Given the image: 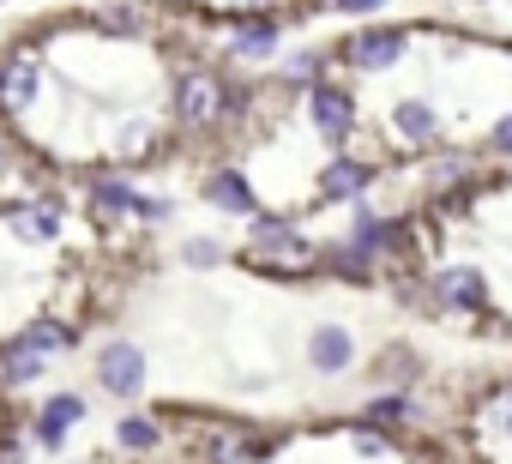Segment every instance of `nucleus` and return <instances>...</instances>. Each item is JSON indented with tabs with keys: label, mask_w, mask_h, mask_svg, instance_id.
Here are the masks:
<instances>
[{
	"label": "nucleus",
	"mask_w": 512,
	"mask_h": 464,
	"mask_svg": "<svg viewBox=\"0 0 512 464\" xmlns=\"http://www.w3.org/2000/svg\"><path fill=\"white\" fill-rule=\"evenodd\" d=\"M410 416H416V404H410L404 392H386V398L368 404V422H374V428H398V422H410Z\"/></svg>",
	"instance_id": "dca6fc26"
},
{
	"label": "nucleus",
	"mask_w": 512,
	"mask_h": 464,
	"mask_svg": "<svg viewBox=\"0 0 512 464\" xmlns=\"http://www.w3.org/2000/svg\"><path fill=\"white\" fill-rule=\"evenodd\" d=\"M31 97H37V55L19 49L7 67H0V109L19 115V109H31Z\"/></svg>",
	"instance_id": "0eeeda50"
},
{
	"label": "nucleus",
	"mask_w": 512,
	"mask_h": 464,
	"mask_svg": "<svg viewBox=\"0 0 512 464\" xmlns=\"http://www.w3.org/2000/svg\"><path fill=\"white\" fill-rule=\"evenodd\" d=\"M0 163H7V145H0Z\"/></svg>",
	"instance_id": "a878e982"
},
{
	"label": "nucleus",
	"mask_w": 512,
	"mask_h": 464,
	"mask_svg": "<svg viewBox=\"0 0 512 464\" xmlns=\"http://www.w3.org/2000/svg\"><path fill=\"white\" fill-rule=\"evenodd\" d=\"M308 115H314V127H320L332 145H344V139L356 133V103H350V91H338V85H314V91H308Z\"/></svg>",
	"instance_id": "7ed1b4c3"
},
{
	"label": "nucleus",
	"mask_w": 512,
	"mask_h": 464,
	"mask_svg": "<svg viewBox=\"0 0 512 464\" xmlns=\"http://www.w3.org/2000/svg\"><path fill=\"white\" fill-rule=\"evenodd\" d=\"M320 266H332L338 278H350V284H368V254L350 242V248H332V254H320Z\"/></svg>",
	"instance_id": "2eb2a0df"
},
{
	"label": "nucleus",
	"mask_w": 512,
	"mask_h": 464,
	"mask_svg": "<svg viewBox=\"0 0 512 464\" xmlns=\"http://www.w3.org/2000/svg\"><path fill=\"white\" fill-rule=\"evenodd\" d=\"M157 434H163V428H157L151 416H121V428H115V440H121L127 452H151V446H157Z\"/></svg>",
	"instance_id": "f3484780"
},
{
	"label": "nucleus",
	"mask_w": 512,
	"mask_h": 464,
	"mask_svg": "<svg viewBox=\"0 0 512 464\" xmlns=\"http://www.w3.org/2000/svg\"><path fill=\"white\" fill-rule=\"evenodd\" d=\"M205 199H211V205H223V211H253V187H247V175H241V169H229V163L205 175Z\"/></svg>",
	"instance_id": "9d476101"
},
{
	"label": "nucleus",
	"mask_w": 512,
	"mask_h": 464,
	"mask_svg": "<svg viewBox=\"0 0 512 464\" xmlns=\"http://www.w3.org/2000/svg\"><path fill=\"white\" fill-rule=\"evenodd\" d=\"M494 145H500V151H512V115H506V121L494 127Z\"/></svg>",
	"instance_id": "b1692460"
},
{
	"label": "nucleus",
	"mask_w": 512,
	"mask_h": 464,
	"mask_svg": "<svg viewBox=\"0 0 512 464\" xmlns=\"http://www.w3.org/2000/svg\"><path fill=\"white\" fill-rule=\"evenodd\" d=\"M97 380H103L115 398H139V392H145V356H139V344H109V350L97 356Z\"/></svg>",
	"instance_id": "20e7f679"
},
{
	"label": "nucleus",
	"mask_w": 512,
	"mask_h": 464,
	"mask_svg": "<svg viewBox=\"0 0 512 464\" xmlns=\"http://www.w3.org/2000/svg\"><path fill=\"white\" fill-rule=\"evenodd\" d=\"M175 121L181 127H217L223 121V79L217 73H205V67H187L181 79H175Z\"/></svg>",
	"instance_id": "f03ea898"
},
{
	"label": "nucleus",
	"mask_w": 512,
	"mask_h": 464,
	"mask_svg": "<svg viewBox=\"0 0 512 464\" xmlns=\"http://www.w3.org/2000/svg\"><path fill=\"white\" fill-rule=\"evenodd\" d=\"M434 296H440L446 308H458V314H482V308H488V284H482L476 266H452V272H440V278H434Z\"/></svg>",
	"instance_id": "423d86ee"
},
{
	"label": "nucleus",
	"mask_w": 512,
	"mask_h": 464,
	"mask_svg": "<svg viewBox=\"0 0 512 464\" xmlns=\"http://www.w3.org/2000/svg\"><path fill=\"white\" fill-rule=\"evenodd\" d=\"M368 181H374V163L338 157V163H326V175H320V199H356Z\"/></svg>",
	"instance_id": "1a4fd4ad"
},
{
	"label": "nucleus",
	"mask_w": 512,
	"mask_h": 464,
	"mask_svg": "<svg viewBox=\"0 0 512 464\" xmlns=\"http://www.w3.org/2000/svg\"><path fill=\"white\" fill-rule=\"evenodd\" d=\"M37 374H43V356H37L31 344L7 350V380H37Z\"/></svg>",
	"instance_id": "6ab92c4d"
},
{
	"label": "nucleus",
	"mask_w": 512,
	"mask_h": 464,
	"mask_svg": "<svg viewBox=\"0 0 512 464\" xmlns=\"http://www.w3.org/2000/svg\"><path fill=\"white\" fill-rule=\"evenodd\" d=\"M356 452H368V458H392V440H386L380 428H356Z\"/></svg>",
	"instance_id": "aec40b11"
},
{
	"label": "nucleus",
	"mask_w": 512,
	"mask_h": 464,
	"mask_svg": "<svg viewBox=\"0 0 512 464\" xmlns=\"http://www.w3.org/2000/svg\"><path fill=\"white\" fill-rule=\"evenodd\" d=\"M350 356H356V338H350L344 326H320V332L308 338V362H314L320 374H344Z\"/></svg>",
	"instance_id": "6e6552de"
},
{
	"label": "nucleus",
	"mask_w": 512,
	"mask_h": 464,
	"mask_svg": "<svg viewBox=\"0 0 512 464\" xmlns=\"http://www.w3.org/2000/svg\"><path fill=\"white\" fill-rule=\"evenodd\" d=\"M404 49H410V37H404V31H356V37L344 43V55H350L362 73H386V67H398V61H404Z\"/></svg>",
	"instance_id": "39448f33"
},
{
	"label": "nucleus",
	"mask_w": 512,
	"mask_h": 464,
	"mask_svg": "<svg viewBox=\"0 0 512 464\" xmlns=\"http://www.w3.org/2000/svg\"><path fill=\"white\" fill-rule=\"evenodd\" d=\"M290 79H296V85H320V61H314V55H296V61H290Z\"/></svg>",
	"instance_id": "4be33fe9"
},
{
	"label": "nucleus",
	"mask_w": 512,
	"mask_h": 464,
	"mask_svg": "<svg viewBox=\"0 0 512 464\" xmlns=\"http://www.w3.org/2000/svg\"><path fill=\"white\" fill-rule=\"evenodd\" d=\"M91 205H97V217H127V211H139V193L127 181H97L91 187Z\"/></svg>",
	"instance_id": "f8f14e48"
},
{
	"label": "nucleus",
	"mask_w": 512,
	"mask_h": 464,
	"mask_svg": "<svg viewBox=\"0 0 512 464\" xmlns=\"http://www.w3.org/2000/svg\"><path fill=\"white\" fill-rule=\"evenodd\" d=\"M253 260L266 272H278V278H308L320 266L314 242H302L284 217H253Z\"/></svg>",
	"instance_id": "f257e3e1"
},
{
	"label": "nucleus",
	"mask_w": 512,
	"mask_h": 464,
	"mask_svg": "<svg viewBox=\"0 0 512 464\" xmlns=\"http://www.w3.org/2000/svg\"><path fill=\"white\" fill-rule=\"evenodd\" d=\"M229 49H235V55H272V49H278V25H272V19H253V25H241V31L229 37Z\"/></svg>",
	"instance_id": "ddd939ff"
},
{
	"label": "nucleus",
	"mask_w": 512,
	"mask_h": 464,
	"mask_svg": "<svg viewBox=\"0 0 512 464\" xmlns=\"http://www.w3.org/2000/svg\"><path fill=\"white\" fill-rule=\"evenodd\" d=\"M398 133L416 139V145H428L434 139V109L428 103H398Z\"/></svg>",
	"instance_id": "4468645a"
},
{
	"label": "nucleus",
	"mask_w": 512,
	"mask_h": 464,
	"mask_svg": "<svg viewBox=\"0 0 512 464\" xmlns=\"http://www.w3.org/2000/svg\"><path fill=\"white\" fill-rule=\"evenodd\" d=\"M494 422H500V428H512V398H506V404L494 410Z\"/></svg>",
	"instance_id": "393cba45"
},
{
	"label": "nucleus",
	"mask_w": 512,
	"mask_h": 464,
	"mask_svg": "<svg viewBox=\"0 0 512 464\" xmlns=\"http://www.w3.org/2000/svg\"><path fill=\"white\" fill-rule=\"evenodd\" d=\"M85 416V398H73V392H61V398H49L43 404V416H37V440L43 446H61L67 440V428Z\"/></svg>",
	"instance_id": "9b49d317"
},
{
	"label": "nucleus",
	"mask_w": 512,
	"mask_h": 464,
	"mask_svg": "<svg viewBox=\"0 0 512 464\" xmlns=\"http://www.w3.org/2000/svg\"><path fill=\"white\" fill-rule=\"evenodd\" d=\"M338 7H344V13H380L386 0H338Z\"/></svg>",
	"instance_id": "5701e85b"
},
{
	"label": "nucleus",
	"mask_w": 512,
	"mask_h": 464,
	"mask_svg": "<svg viewBox=\"0 0 512 464\" xmlns=\"http://www.w3.org/2000/svg\"><path fill=\"white\" fill-rule=\"evenodd\" d=\"M181 254H187V266H217V260H223V254H217V242H205V236H193Z\"/></svg>",
	"instance_id": "412c9836"
},
{
	"label": "nucleus",
	"mask_w": 512,
	"mask_h": 464,
	"mask_svg": "<svg viewBox=\"0 0 512 464\" xmlns=\"http://www.w3.org/2000/svg\"><path fill=\"white\" fill-rule=\"evenodd\" d=\"M25 344H31V350L43 356V350H67V344H73V332H67V326H49V320H43V326H31V332H25Z\"/></svg>",
	"instance_id": "a211bd4d"
}]
</instances>
